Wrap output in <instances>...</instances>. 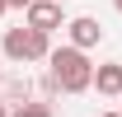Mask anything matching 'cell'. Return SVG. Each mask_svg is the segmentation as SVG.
Returning <instances> with one entry per match:
<instances>
[{"label":"cell","mask_w":122,"mask_h":117,"mask_svg":"<svg viewBox=\"0 0 122 117\" xmlns=\"http://www.w3.org/2000/svg\"><path fill=\"white\" fill-rule=\"evenodd\" d=\"M89 89H99L103 98H122V61H108V66H94Z\"/></svg>","instance_id":"5b68a950"},{"label":"cell","mask_w":122,"mask_h":117,"mask_svg":"<svg viewBox=\"0 0 122 117\" xmlns=\"http://www.w3.org/2000/svg\"><path fill=\"white\" fill-rule=\"evenodd\" d=\"M99 117H122V112H99Z\"/></svg>","instance_id":"30bf717a"},{"label":"cell","mask_w":122,"mask_h":117,"mask_svg":"<svg viewBox=\"0 0 122 117\" xmlns=\"http://www.w3.org/2000/svg\"><path fill=\"white\" fill-rule=\"evenodd\" d=\"M24 28L42 33V38H52L56 28H66V10H61L56 0H33L28 10H24Z\"/></svg>","instance_id":"3957f363"},{"label":"cell","mask_w":122,"mask_h":117,"mask_svg":"<svg viewBox=\"0 0 122 117\" xmlns=\"http://www.w3.org/2000/svg\"><path fill=\"white\" fill-rule=\"evenodd\" d=\"M0 14H5V0H0Z\"/></svg>","instance_id":"8fae6325"},{"label":"cell","mask_w":122,"mask_h":117,"mask_svg":"<svg viewBox=\"0 0 122 117\" xmlns=\"http://www.w3.org/2000/svg\"><path fill=\"white\" fill-rule=\"evenodd\" d=\"M56 5H61V0H56Z\"/></svg>","instance_id":"7c38bea8"},{"label":"cell","mask_w":122,"mask_h":117,"mask_svg":"<svg viewBox=\"0 0 122 117\" xmlns=\"http://www.w3.org/2000/svg\"><path fill=\"white\" fill-rule=\"evenodd\" d=\"M66 33H71V42H66V47H75V52H85V56H89V47L103 42V24H99L94 14H75V19H66Z\"/></svg>","instance_id":"277c9868"},{"label":"cell","mask_w":122,"mask_h":117,"mask_svg":"<svg viewBox=\"0 0 122 117\" xmlns=\"http://www.w3.org/2000/svg\"><path fill=\"white\" fill-rule=\"evenodd\" d=\"M0 117H10V108H5V98H0Z\"/></svg>","instance_id":"ba28073f"},{"label":"cell","mask_w":122,"mask_h":117,"mask_svg":"<svg viewBox=\"0 0 122 117\" xmlns=\"http://www.w3.org/2000/svg\"><path fill=\"white\" fill-rule=\"evenodd\" d=\"M113 10H117V14H122V0H113Z\"/></svg>","instance_id":"9c48e42d"},{"label":"cell","mask_w":122,"mask_h":117,"mask_svg":"<svg viewBox=\"0 0 122 117\" xmlns=\"http://www.w3.org/2000/svg\"><path fill=\"white\" fill-rule=\"evenodd\" d=\"M10 117H52V108L47 103H19V108H10Z\"/></svg>","instance_id":"8992f818"},{"label":"cell","mask_w":122,"mask_h":117,"mask_svg":"<svg viewBox=\"0 0 122 117\" xmlns=\"http://www.w3.org/2000/svg\"><path fill=\"white\" fill-rule=\"evenodd\" d=\"M47 75H52V84L61 94H85L94 80V61L75 47H52V56H47Z\"/></svg>","instance_id":"6da1fadb"},{"label":"cell","mask_w":122,"mask_h":117,"mask_svg":"<svg viewBox=\"0 0 122 117\" xmlns=\"http://www.w3.org/2000/svg\"><path fill=\"white\" fill-rule=\"evenodd\" d=\"M0 52L14 61V66H24V61H47L52 56V38H42V33H33V28H10L5 42H0Z\"/></svg>","instance_id":"7a4b0ae2"},{"label":"cell","mask_w":122,"mask_h":117,"mask_svg":"<svg viewBox=\"0 0 122 117\" xmlns=\"http://www.w3.org/2000/svg\"><path fill=\"white\" fill-rule=\"evenodd\" d=\"M33 0H5V10H28Z\"/></svg>","instance_id":"52a82bcc"}]
</instances>
